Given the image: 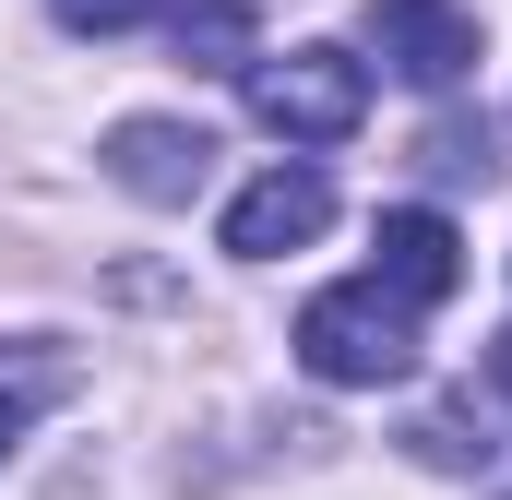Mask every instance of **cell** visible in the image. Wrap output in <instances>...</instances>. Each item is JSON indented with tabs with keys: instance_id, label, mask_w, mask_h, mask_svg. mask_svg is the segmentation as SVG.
I'll list each match as a JSON object with an SVG mask.
<instances>
[{
	"instance_id": "obj_4",
	"label": "cell",
	"mask_w": 512,
	"mask_h": 500,
	"mask_svg": "<svg viewBox=\"0 0 512 500\" xmlns=\"http://www.w3.org/2000/svg\"><path fill=\"white\" fill-rule=\"evenodd\" d=\"M334 227V179L322 167H262L251 191L227 203V250L239 262H286V250H310Z\"/></svg>"
},
{
	"instance_id": "obj_5",
	"label": "cell",
	"mask_w": 512,
	"mask_h": 500,
	"mask_svg": "<svg viewBox=\"0 0 512 500\" xmlns=\"http://www.w3.org/2000/svg\"><path fill=\"white\" fill-rule=\"evenodd\" d=\"M370 286H382L393 310H441L453 286H465V239H453V215H429V203H393L382 227H370Z\"/></svg>"
},
{
	"instance_id": "obj_8",
	"label": "cell",
	"mask_w": 512,
	"mask_h": 500,
	"mask_svg": "<svg viewBox=\"0 0 512 500\" xmlns=\"http://www.w3.org/2000/svg\"><path fill=\"white\" fill-rule=\"evenodd\" d=\"M48 393H60V358H36V370H24V381H0V453L24 441V417H36Z\"/></svg>"
},
{
	"instance_id": "obj_11",
	"label": "cell",
	"mask_w": 512,
	"mask_h": 500,
	"mask_svg": "<svg viewBox=\"0 0 512 500\" xmlns=\"http://www.w3.org/2000/svg\"><path fill=\"white\" fill-rule=\"evenodd\" d=\"M489 381H501V405H512V334H501V346H489Z\"/></svg>"
},
{
	"instance_id": "obj_1",
	"label": "cell",
	"mask_w": 512,
	"mask_h": 500,
	"mask_svg": "<svg viewBox=\"0 0 512 500\" xmlns=\"http://www.w3.org/2000/svg\"><path fill=\"white\" fill-rule=\"evenodd\" d=\"M298 370L334 381V393H382L417 370V310H393L382 286H322L298 310Z\"/></svg>"
},
{
	"instance_id": "obj_10",
	"label": "cell",
	"mask_w": 512,
	"mask_h": 500,
	"mask_svg": "<svg viewBox=\"0 0 512 500\" xmlns=\"http://www.w3.org/2000/svg\"><path fill=\"white\" fill-rule=\"evenodd\" d=\"M48 12H60L72 36H120V24H143L155 0H48Z\"/></svg>"
},
{
	"instance_id": "obj_6",
	"label": "cell",
	"mask_w": 512,
	"mask_h": 500,
	"mask_svg": "<svg viewBox=\"0 0 512 500\" xmlns=\"http://www.w3.org/2000/svg\"><path fill=\"white\" fill-rule=\"evenodd\" d=\"M108 179L131 203H191L215 179V131L203 120H120L108 131Z\"/></svg>"
},
{
	"instance_id": "obj_9",
	"label": "cell",
	"mask_w": 512,
	"mask_h": 500,
	"mask_svg": "<svg viewBox=\"0 0 512 500\" xmlns=\"http://www.w3.org/2000/svg\"><path fill=\"white\" fill-rule=\"evenodd\" d=\"M417 155H429V167H441V179H489V131H429V143H417Z\"/></svg>"
},
{
	"instance_id": "obj_3",
	"label": "cell",
	"mask_w": 512,
	"mask_h": 500,
	"mask_svg": "<svg viewBox=\"0 0 512 500\" xmlns=\"http://www.w3.org/2000/svg\"><path fill=\"white\" fill-rule=\"evenodd\" d=\"M370 48H382V72H405L417 96H453L477 72V12L465 0H370Z\"/></svg>"
},
{
	"instance_id": "obj_7",
	"label": "cell",
	"mask_w": 512,
	"mask_h": 500,
	"mask_svg": "<svg viewBox=\"0 0 512 500\" xmlns=\"http://www.w3.org/2000/svg\"><path fill=\"white\" fill-rule=\"evenodd\" d=\"M167 24H179V48L203 60V72H251V0H167Z\"/></svg>"
},
{
	"instance_id": "obj_2",
	"label": "cell",
	"mask_w": 512,
	"mask_h": 500,
	"mask_svg": "<svg viewBox=\"0 0 512 500\" xmlns=\"http://www.w3.org/2000/svg\"><path fill=\"white\" fill-rule=\"evenodd\" d=\"M239 84L274 143H346L370 120V60H346V48H286V60H251Z\"/></svg>"
}]
</instances>
